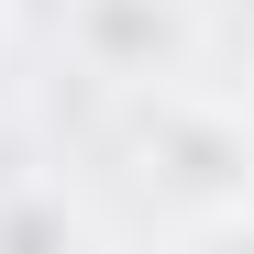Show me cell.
Here are the masks:
<instances>
[{
    "instance_id": "3957f363",
    "label": "cell",
    "mask_w": 254,
    "mask_h": 254,
    "mask_svg": "<svg viewBox=\"0 0 254 254\" xmlns=\"http://www.w3.org/2000/svg\"><path fill=\"white\" fill-rule=\"evenodd\" d=\"M0 33H11V0H0Z\"/></svg>"
},
{
    "instance_id": "6da1fadb",
    "label": "cell",
    "mask_w": 254,
    "mask_h": 254,
    "mask_svg": "<svg viewBox=\"0 0 254 254\" xmlns=\"http://www.w3.org/2000/svg\"><path fill=\"white\" fill-rule=\"evenodd\" d=\"M66 45L111 89H166L199 56V0H66Z\"/></svg>"
},
{
    "instance_id": "7a4b0ae2",
    "label": "cell",
    "mask_w": 254,
    "mask_h": 254,
    "mask_svg": "<svg viewBox=\"0 0 254 254\" xmlns=\"http://www.w3.org/2000/svg\"><path fill=\"white\" fill-rule=\"evenodd\" d=\"M155 111H144V166L155 177H177V188H254V133L232 111H210V100H188L177 77L166 89H144Z\"/></svg>"
}]
</instances>
